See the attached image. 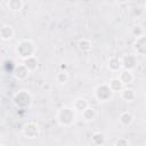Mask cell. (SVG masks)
Returning a JSON list of instances; mask_svg holds the SVG:
<instances>
[{"instance_id":"1","label":"cell","mask_w":146,"mask_h":146,"mask_svg":"<svg viewBox=\"0 0 146 146\" xmlns=\"http://www.w3.org/2000/svg\"><path fill=\"white\" fill-rule=\"evenodd\" d=\"M35 51H36V47L33 43V41L30 40V39L19 40L16 43V47H15L16 55L23 60H26L29 58L35 57Z\"/></svg>"},{"instance_id":"11","label":"cell","mask_w":146,"mask_h":146,"mask_svg":"<svg viewBox=\"0 0 146 146\" xmlns=\"http://www.w3.org/2000/svg\"><path fill=\"white\" fill-rule=\"evenodd\" d=\"M117 78L120 79V81L123 83V86H127V84H130L133 80H135V75H133V72L132 71H127V70H122Z\"/></svg>"},{"instance_id":"10","label":"cell","mask_w":146,"mask_h":146,"mask_svg":"<svg viewBox=\"0 0 146 146\" xmlns=\"http://www.w3.org/2000/svg\"><path fill=\"white\" fill-rule=\"evenodd\" d=\"M15 34V31L13 29L11 25L9 24H3L1 27H0V38L2 41H9L13 39Z\"/></svg>"},{"instance_id":"18","label":"cell","mask_w":146,"mask_h":146,"mask_svg":"<svg viewBox=\"0 0 146 146\" xmlns=\"http://www.w3.org/2000/svg\"><path fill=\"white\" fill-rule=\"evenodd\" d=\"M91 47H92L91 41L88 40V39H80V40L78 41V48H79L81 51H83V52L90 51V50H91Z\"/></svg>"},{"instance_id":"15","label":"cell","mask_w":146,"mask_h":146,"mask_svg":"<svg viewBox=\"0 0 146 146\" xmlns=\"http://www.w3.org/2000/svg\"><path fill=\"white\" fill-rule=\"evenodd\" d=\"M119 121H120L121 125H123V127H129V125L133 122V115H132L130 112L125 111V112H123V113L120 114Z\"/></svg>"},{"instance_id":"20","label":"cell","mask_w":146,"mask_h":146,"mask_svg":"<svg viewBox=\"0 0 146 146\" xmlns=\"http://www.w3.org/2000/svg\"><path fill=\"white\" fill-rule=\"evenodd\" d=\"M68 73H67V71H59V72H57V74H56V76H55V79H56V81L57 82H59V83H66L67 81H68Z\"/></svg>"},{"instance_id":"2","label":"cell","mask_w":146,"mask_h":146,"mask_svg":"<svg viewBox=\"0 0 146 146\" xmlns=\"http://www.w3.org/2000/svg\"><path fill=\"white\" fill-rule=\"evenodd\" d=\"M75 119H76V111L70 106H63L56 113L57 122L64 127H71L72 124H74Z\"/></svg>"},{"instance_id":"4","label":"cell","mask_w":146,"mask_h":146,"mask_svg":"<svg viewBox=\"0 0 146 146\" xmlns=\"http://www.w3.org/2000/svg\"><path fill=\"white\" fill-rule=\"evenodd\" d=\"M94 94H95V97H96V99L98 102L104 103V102L110 100L112 98V96H113L114 92L111 90L108 83H102V84H98L95 88Z\"/></svg>"},{"instance_id":"12","label":"cell","mask_w":146,"mask_h":146,"mask_svg":"<svg viewBox=\"0 0 146 146\" xmlns=\"http://www.w3.org/2000/svg\"><path fill=\"white\" fill-rule=\"evenodd\" d=\"M120 97H121V99H123L124 102H128V103H131V102H133L135 99H136V97H137V94H136V91L133 90V89H131V88H123L122 89V91L120 92Z\"/></svg>"},{"instance_id":"6","label":"cell","mask_w":146,"mask_h":146,"mask_svg":"<svg viewBox=\"0 0 146 146\" xmlns=\"http://www.w3.org/2000/svg\"><path fill=\"white\" fill-rule=\"evenodd\" d=\"M121 59H122V67H123V70H127V71H133L135 67L138 65V58H137V55L128 54V55H124Z\"/></svg>"},{"instance_id":"8","label":"cell","mask_w":146,"mask_h":146,"mask_svg":"<svg viewBox=\"0 0 146 146\" xmlns=\"http://www.w3.org/2000/svg\"><path fill=\"white\" fill-rule=\"evenodd\" d=\"M31 71L24 65V64H18L15 66L14 71H13V74L15 76L16 80H19V81H23V80H26L30 75Z\"/></svg>"},{"instance_id":"5","label":"cell","mask_w":146,"mask_h":146,"mask_svg":"<svg viewBox=\"0 0 146 146\" xmlns=\"http://www.w3.org/2000/svg\"><path fill=\"white\" fill-rule=\"evenodd\" d=\"M22 133L27 139H34L40 135V128L36 122H27L22 128Z\"/></svg>"},{"instance_id":"13","label":"cell","mask_w":146,"mask_h":146,"mask_svg":"<svg viewBox=\"0 0 146 146\" xmlns=\"http://www.w3.org/2000/svg\"><path fill=\"white\" fill-rule=\"evenodd\" d=\"M89 106H90V104H89V102H88L86 98H78V99H75L74 103H73V108H74L76 112H80V113H82V112H83L84 110H87Z\"/></svg>"},{"instance_id":"21","label":"cell","mask_w":146,"mask_h":146,"mask_svg":"<svg viewBox=\"0 0 146 146\" xmlns=\"http://www.w3.org/2000/svg\"><path fill=\"white\" fill-rule=\"evenodd\" d=\"M92 141L96 144V145H103L104 144V141H105V136H104V133H102V132H95L94 135H92Z\"/></svg>"},{"instance_id":"23","label":"cell","mask_w":146,"mask_h":146,"mask_svg":"<svg viewBox=\"0 0 146 146\" xmlns=\"http://www.w3.org/2000/svg\"><path fill=\"white\" fill-rule=\"evenodd\" d=\"M0 146H7V145H5L3 143H1V144H0Z\"/></svg>"},{"instance_id":"17","label":"cell","mask_w":146,"mask_h":146,"mask_svg":"<svg viewBox=\"0 0 146 146\" xmlns=\"http://www.w3.org/2000/svg\"><path fill=\"white\" fill-rule=\"evenodd\" d=\"M81 116L83 117L84 121H87V122H91V121H94L95 117H96V111H95L94 107L89 106L87 110H84V111L81 113Z\"/></svg>"},{"instance_id":"3","label":"cell","mask_w":146,"mask_h":146,"mask_svg":"<svg viewBox=\"0 0 146 146\" xmlns=\"http://www.w3.org/2000/svg\"><path fill=\"white\" fill-rule=\"evenodd\" d=\"M13 102L17 107L26 108L30 107V105L32 104V96L27 90H19L14 95Z\"/></svg>"},{"instance_id":"7","label":"cell","mask_w":146,"mask_h":146,"mask_svg":"<svg viewBox=\"0 0 146 146\" xmlns=\"http://www.w3.org/2000/svg\"><path fill=\"white\" fill-rule=\"evenodd\" d=\"M133 49L137 55L146 56V34L138 35L133 43Z\"/></svg>"},{"instance_id":"22","label":"cell","mask_w":146,"mask_h":146,"mask_svg":"<svg viewBox=\"0 0 146 146\" xmlns=\"http://www.w3.org/2000/svg\"><path fill=\"white\" fill-rule=\"evenodd\" d=\"M114 146H129V141H128L127 138H119L115 141Z\"/></svg>"},{"instance_id":"24","label":"cell","mask_w":146,"mask_h":146,"mask_svg":"<svg viewBox=\"0 0 146 146\" xmlns=\"http://www.w3.org/2000/svg\"><path fill=\"white\" fill-rule=\"evenodd\" d=\"M144 8H145V10H146V2L144 3Z\"/></svg>"},{"instance_id":"14","label":"cell","mask_w":146,"mask_h":146,"mask_svg":"<svg viewBox=\"0 0 146 146\" xmlns=\"http://www.w3.org/2000/svg\"><path fill=\"white\" fill-rule=\"evenodd\" d=\"M24 1H22V0H9V1H7L6 2V6H7V8L10 10V11H14V13H16V11H19L23 7H24Z\"/></svg>"},{"instance_id":"25","label":"cell","mask_w":146,"mask_h":146,"mask_svg":"<svg viewBox=\"0 0 146 146\" xmlns=\"http://www.w3.org/2000/svg\"><path fill=\"white\" fill-rule=\"evenodd\" d=\"M145 99H146V94H145Z\"/></svg>"},{"instance_id":"19","label":"cell","mask_w":146,"mask_h":146,"mask_svg":"<svg viewBox=\"0 0 146 146\" xmlns=\"http://www.w3.org/2000/svg\"><path fill=\"white\" fill-rule=\"evenodd\" d=\"M23 64H24L31 72H33V71H35V70L38 68V60H36L35 57H32V58H29V59L24 60Z\"/></svg>"},{"instance_id":"16","label":"cell","mask_w":146,"mask_h":146,"mask_svg":"<svg viewBox=\"0 0 146 146\" xmlns=\"http://www.w3.org/2000/svg\"><path fill=\"white\" fill-rule=\"evenodd\" d=\"M107 83H108V86H110V88H111V90H112L113 92H121L122 89L124 88L123 83L120 81L119 78H113V79H111Z\"/></svg>"},{"instance_id":"9","label":"cell","mask_w":146,"mask_h":146,"mask_svg":"<svg viewBox=\"0 0 146 146\" xmlns=\"http://www.w3.org/2000/svg\"><path fill=\"white\" fill-rule=\"evenodd\" d=\"M107 67L111 72L114 73H120L123 67H122V59L117 56H111L107 60Z\"/></svg>"}]
</instances>
